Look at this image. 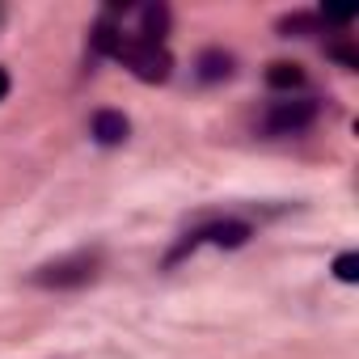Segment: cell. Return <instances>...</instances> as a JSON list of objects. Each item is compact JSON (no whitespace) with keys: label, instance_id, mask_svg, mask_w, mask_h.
<instances>
[{"label":"cell","instance_id":"obj_1","mask_svg":"<svg viewBox=\"0 0 359 359\" xmlns=\"http://www.w3.org/2000/svg\"><path fill=\"white\" fill-rule=\"evenodd\" d=\"M110 55L123 60V64H127L140 81H148V85H161V81H169V72H173L169 51L156 47V43H140L135 34H118V43H114Z\"/></svg>","mask_w":359,"mask_h":359},{"label":"cell","instance_id":"obj_2","mask_svg":"<svg viewBox=\"0 0 359 359\" xmlns=\"http://www.w3.org/2000/svg\"><path fill=\"white\" fill-rule=\"evenodd\" d=\"M97 275V254H72V258H60L51 266H43L34 275V283L43 287H81Z\"/></svg>","mask_w":359,"mask_h":359},{"label":"cell","instance_id":"obj_3","mask_svg":"<svg viewBox=\"0 0 359 359\" xmlns=\"http://www.w3.org/2000/svg\"><path fill=\"white\" fill-rule=\"evenodd\" d=\"M317 102L313 97H296V102H275L271 106V114H266V131L271 135H296V131H304L313 118H317Z\"/></svg>","mask_w":359,"mask_h":359},{"label":"cell","instance_id":"obj_4","mask_svg":"<svg viewBox=\"0 0 359 359\" xmlns=\"http://www.w3.org/2000/svg\"><path fill=\"white\" fill-rule=\"evenodd\" d=\"M127 135H131V123L118 110H97L93 114V140L97 144H123Z\"/></svg>","mask_w":359,"mask_h":359},{"label":"cell","instance_id":"obj_5","mask_svg":"<svg viewBox=\"0 0 359 359\" xmlns=\"http://www.w3.org/2000/svg\"><path fill=\"white\" fill-rule=\"evenodd\" d=\"M199 241H212V245L237 250V245H245V241H250V224H245V220H220V224L203 229V233H199Z\"/></svg>","mask_w":359,"mask_h":359},{"label":"cell","instance_id":"obj_6","mask_svg":"<svg viewBox=\"0 0 359 359\" xmlns=\"http://www.w3.org/2000/svg\"><path fill=\"white\" fill-rule=\"evenodd\" d=\"M140 22H144V30H140L135 39L161 47V39H165V30H169V9H165V5H148V9H140Z\"/></svg>","mask_w":359,"mask_h":359},{"label":"cell","instance_id":"obj_7","mask_svg":"<svg viewBox=\"0 0 359 359\" xmlns=\"http://www.w3.org/2000/svg\"><path fill=\"white\" fill-rule=\"evenodd\" d=\"M266 85L271 89H300L304 85V72H300V64H283L279 60V64L266 68Z\"/></svg>","mask_w":359,"mask_h":359},{"label":"cell","instance_id":"obj_8","mask_svg":"<svg viewBox=\"0 0 359 359\" xmlns=\"http://www.w3.org/2000/svg\"><path fill=\"white\" fill-rule=\"evenodd\" d=\"M233 72V55H224V51H203L199 55V76L203 81H224Z\"/></svg>","mask_w":359,"mask_h":359},{"label":"cell","instance_id":"obj_9","mask_svg":"<svg viewBox=\"0 0 359 359\" xmlns=\"http://www.w3.org/2000/svg\"><path fill=\"white\" fill-rule=\"evenodd\" d=\"M317 26H321V18H309V13H296V18H283V22H279V30H287V34H292V30H296V34H313Z\"/></svg>","mask_w":359,"mask_h":359},{"label":"cell","instance_id":"obj_10","mask_svg":"<svg viewBox=\"0 0 359 359\" xmlns=\"http://www.w3.org/2000/svg\"><path fill=\"white\" fill-rule=\"evenodd\" d=\"M334 275H338L342 283H355V279H359V254H338Z\"/></svg>","mask_w":359,"mask_h":359},{"label":"cell","instance_id":"obj_11","mask_svg":"<svg viewBox=\"0 0 359 359\" xmlns=\"http://www.w3.org/2000/svg\"><path fill=\"white\" fill-rule=\"evenodd\" d=\"M330 55H334L342 68H351V72L359 68V51H355V47H346V43H334V47H330Z\"/></svg>","mask_w":359,"mask_h":359},{"label":"cell","instance_id":"obj_12","mask_svg":"<svg viewBox=\"0 0 359 359\" xmlns=\"http://www.w3.org/2000/svg\"><path fill=\"white\" fill-rule=\"evenodd\" d=\"M5 93H9V72L0 68V102H5Z\"/></svg>","mask_w":359,"mask_h":359}]
</instances>
